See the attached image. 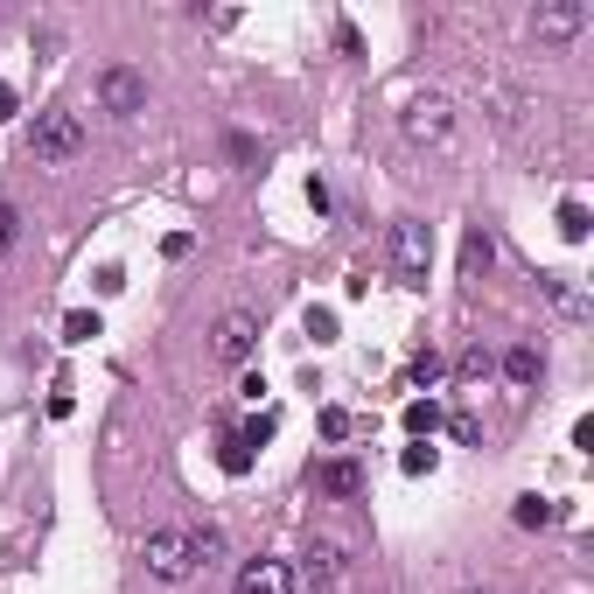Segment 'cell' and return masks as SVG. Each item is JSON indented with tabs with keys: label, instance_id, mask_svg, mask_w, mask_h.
<instances>
[{
	"label": "cell",
	"instance_id": "cell-24",
	"mask_svg": "<svg viewBox=\"0 0 594 594\" xmlns=\"http://www.w3.org/2000/svg\"><path fill=\"white\" fill-rule=\"evenodd\" d=\"M490 371H497V357H490V350H483V343H475V350H469V357H461V378H469V385H483V378H490Z\"/></svg>",
	"mask_w": 594,
	"mask_h": 594
},
{
	"label": "cell",
	"instance_id": "cell-16",
	"mask_svg": "<svg viewBox=\"0 0 594 594\" xmlns=\"http://www.w3.org/2000/svg\"><path fill=\"white\" fill-rule=\"evenodd\" d=\"M559 238H567V245L587 238V203H581V196H567V203H559Z\"/></svg>",
	"mask_w": 594,
	"mask_h": 594
},
{
	"label": "cell",
	"instance_id": "cell-12",
	"mask_svg": "<svg viewBox=\"0 0 594 594\" xmlns=\"http://www.w3.org/2000/svg\"><path fill=\"white\" fill-rule=\"evenodd\" d=\"M546 294H553V308H559V315H567V322H581V315H587V294L573 287L567 273H546Z\"/></svg>",
	"mask_w": 594,
	"mask_h": 594
},
{
	"label": "cell",
	"instance_id": "cell-27",
	"mask_svg": "<svg viewBox=\"0 0 594 594\" xmlns=\"http://www.w3.org/2000/svg\"><path fill=\"white\" fill-rule=\"evenodd\" d=\"M71 412H77V399H71V385L57 378V392H49V420H71Z\"/></svg>",
	"mask_w": 594,
	"mask_h": 594
},
{
	"label": "cell",
	"instance_id": "cell-5",
	"mask_svg": "<svg viewBox=\"0 0 594 594\" xmlns=\"http://www.w3.org/2000/svg\"><path fill=\"white\" fill-rule=\"evenodd\" d=\"M98 112H112V120H134V112H147V77L134 71V63L98 71Z\"/></svg>",
	"mask_w": 594,
	"mask_h": 594
},
{
	"label": "cell",
	"instance_id": "cell-17",
	"mask_svg": "<svg viewBox=\"0 0 594 594\" xmlns=\"http://www.w3.org/2000/svg\"><path fill=\"white\" fill-rule=\"evenodd\" d=\"M189 553H196V567H218V559H224V532H218V524L189 532Z\"/></svg>",
	"mask_w": 594,
	"mask_h": 594
},
{
	"label": "cell",
	"instance_id": "cell-28",
	"mask_svg": "<svg viewBox=\"0 0 594 594\" xmlns=\"http://www.w3.org/2000/svg\"><path fill=\"white\" fill-rule=\"evenodd\" d=\"M448 434L461 441V448H475V441H483V426H475V420H469V412H455V420H448Z\"/></svg>",
	"mask_w": 594,
	"mask_h": 594
},
{
	"label": "cell",
	"instance_id": "cell-19",
	"mask_svg": "<svg viewBox=\"0 0 594 594\" xmlns=\"http://www.w3.org/2000/svg\"><path fill=\"white\" fill-rule=\"evenodd\" d=\"M218 469H224V475H252V448H245L238 434H224V448H218Z\"/></svg>",
	"mask_w": 594,
	"mask_h": 594
},
{
	"label": "cell",
	"instance_id": "cell-13",
	"mask_svg": "<svg viewBox=\"0 0 594 594\" xmlns=\"http://www.w3.org/2000/svg\"><path fill=\"white\" fill-rule=\"evenodd\" d=\"M490 259H497V245H490L483 231H469V238H461V280H483Z\"/></svg>",
	"mask_w": 594,
	"mask_h": 594
},
{
	"label": "cell",
	"instance_id": "cell-7",
	"mask_svg": "<svg viewBox=\"0 0 594 594\" xmlns=\"http://www.w3.org/2000/svg\"><path fill=\"white\" fill-rule=\"evenodd\" d=\"M587 22H594V8H587V0H546V8L532 14L539 42H573V36H581Z\"/></svg>",
	"mask_w": 594,
	"mask_h": 594
},
{
	"label": "cell",
	"instance_id": "cell-18",
	"mask_svg": "<svg viewBox=\"0 0 594 594\" xmlns=\"http://www.w3.org/2000/svg\"><path fill=\"white\" fill-rule=\"evenodd\" d=\"M91 336H106V322H98L91 308H71V315H63V343H91Z\"/></svg>",
	"mask_w": 594,
	"mask_h": 594
},
{
	"label": "cell",
	"instance_id": "cell-15",
	"mask_svg": "<svg viewBox=\"0 0 594 594\" xmlns=\"http://www.w3.org/2000/svg\"><path fill=\"white\" fill-rule=\"evenodd\" d=\"M510 518H518L524 532H539V524H553V518H559V504H553V497H518V510H510Z\"/></svg>",
	"mask_w": 594,
	"mask_h": 594
},
{
	"label": "cell",
	"instance_id": "cell-4",
	"mask_svg": "<svg viewBox=\"0 0 594 594\" xmlns=\"http://www.w3.org/2000/svg\"><path fill=\"white\" fill-rule=\"evenodd\" d=\"M399 126H406V140H420V147H441V140L455 134V106H448L441 91H420V98H406Z\"/></svg>",
	"mask_w": 594,
	"mask_h": 594
},
{
	"label": "cell",
	"instance_id": "cell-1",
	"mask_svg": "<svg viewBox=\"0 0 594 594\" xmlns=\"http://www.w3.org/2000/svg\"><path fill=\"white\" fill-rule=\"evenodd\" d=\"M77 147H85V120L77 112H42L36 134H28V154H36V169H63V161H77Z\"/></svg>",
	"mask_w": 594,
	"mask_h": 594
},
{
	"label": "cell",
	"instance_id": "cell-21",
	"mask_svg": "<svg viewBox=\"0 0 594 594\" xmlns=\"http://www.w3.org/2000/svg\"><path fill=\"white\" fill-rule=\"evenodd\" d=\"M434 461H441L434 441H412V448L399 455V469H406V475H434Z\"/></svg>",
	"mask_w": 594,
	"mask_h": 594
},
{
	"label": "cell",
	"instance_id": "cell-22",
	"mask_svg": "<svg viewBox=\"0 0 594 594\" xmlns=\"http://www.w3.org/2000/svg\"><path fill=\"white\" fill-rule=\"evenodd\" d=\"M441 371H448V364H441V350H420V357H412V371H406V378H412V385L426 392V385H441Z\"/></svg>",
	"mask_w": 594,
	"mask_h": 594
},
{
	"label": "cell",
	"instance_id": "cell-8",
	"mask_svg": "<svg viewBox=\"0 0 594 594\" xmlns=\"http://www.w3.org/2000/svg\"><path fill=\"white\" fill-rule=\"evenodd\" d=\"M231 594H294V567L287 559H245Z\"/></svg>",
	"mask_w": 594,
	"mask_h": 594
},
{
	"label": "cell",
	"instance_id": "cell-26",
	"mask_svg": "<svg viewBox=\"0 0 594 594\" xmlns=\"http://www.w3.org/2000/svg\"><path fill=\"white\" fill-rule=\"evenodd\" d=\"M14 238H22V210H14V203H0V252H8Z\"/></svg>",
	"mask_w": 594,
	"mask_h": 594
},
{
	"label": "cell",
	"instance_id": "cell-23",
	"mask_svg": "<svg viewBox=\"0 0 594 594\" xmlns=\"http://www.w3.org/2000/svg\"><path fill=\"white\" fill-rule=\"evenodd\" d=\"M350 434H357L350 412H343V406H322V441H350Z\"/></svg>",
	"mask_w": 594,
	"mask_h": 594
},
{
	"label": "cell",
	"instance_id": "cell-20",
	"mask_svg": "<svg viewBox=\"0 0 594 594\" xmlns=\"http://www.w3.org/2000/svg\"><path fill=\"white\" fill-rule=\"evenodd\" d=\"M273 434H280V412H252V420L238 426V441H245V448H267Z\"/></svg>",
	"mask_w": 594,
	"mask_h": 594
},
{
	"label": "cell",
	"instance_id": "cell-11",
	"mask_svg": "<svg viewBox=\"0 0 594 594\" xmlns=\"http://www.w3.org/2000/svg\"><path fill=\"white\" fill-rule=\"evenodd\" d=\"M441 426H448V412H441V399H412V406H406V434H412V441H434Z\"/></svg>",
	"mask_w": 594,
	"mask_h": 594
},
{
	"label": "cell",
	"instance_id": "cell-10",
	"mask_svg": "<svg viewBox=\"0 0 594 594\" xmlns=\"http://www.w3.org/2000/svg\"><path fill=\"white\" fill-rule=\"evenodd\" d=\"M343 573H350L343 546H336V539H315V546H308V587H315V594H329V587L343 581Z\"/></svg>",
	"mask_w": 594,
	"mask_h": 594
},
{
	"label": "cell",
	"instance_id": "cell-3",
	"mask_svg": "<svg viewBox=\"0 0 594 594\" xmlns=\"http://www.w3.org/2000/svg\"><path fill=\"white\" fill-rule=\"evenodd\" d=\"M392 267H399L406 287H426V273H434V231L426 224H392Z\"/></svg>",
	"mask_w": 594,
	"mask_h": 594
},
{
	"label": "cell",
	"instance_id": "cell-2",
	"mask_svg": "<svg viewBox=\"0 0 594 594\" xmlns=\"http://www.w3.org/2000/svg\"><path fill=\"white\" fill-rule=\"evenodd\" d=\"M140 559H147V573H154V581H169V587L196 573V553H189V532H183V524H161V532H147Z\"/></svg>",
	"mask_w": 594,
	"mask_h": 594
},
{
	"label": "cell",
	"instance_id": "cell-25",
	"mask_svg": "<svg viewBox=\"0 0 594 594\" xmlns=\"http://www.w3.org/2000/svg\"><path fill=\"white\" fill-rule=\"evenodd\" d=\"M308 336H315V343L336 336V308H308Z\"/></svg>",
	"mask_w": 594,
	"mask_h": 594
},
{
	"label": "cell",
	"instance_id": "cell-9",
	"mask_svg": "<svg viewBox=\"0 0 594 594\" xmlns=\"http://www.w3.org/2000/svg\"><path fill=\"white\" fill-rule=\"evenodd\" d=\"M315 490H322V497H336V504L364 497V461H350V455L322 461V469H315Z\"/></svg>",
	"mask_w": 594,
	"mask_h": 594
},
{
	"label": "cell",
	"instance_id": "cell-6",
	"mask_svg": "<svg viewBox=\"0 0 594 594\" xmlns=\"http://www.w3.org/2000/svg\"><path fill=\"white\" fill-rule=\"evenodd\" d=\"M252 350H259V315H252V308L218 315V329H210V357H218V364H245Z\"/></svg>",
	"mask_w": 594,
	"mask_h": 594
},
{
	"label": "cell",
	"instance_id": "cell-29",
	"mask_svg": "<svg viewBox=\"0 0 594 594\" xmlns=\"http://www.w3.org/2000/svg\"><path fill=\"white\" fill-rule=\"evenodd\" d=\"M8 120H14V85L0 77V126H8Z\"/></svg>",
	"mask_w": 594,
	"mask_h": 594
},
{
	"label": "cell",
	"instance_id": "cell-14",
	"mask_svg": "<svg viewBox=\"0 0 594 594\" xmlns=\"http://www.w3.org/2000/svg\"><path fill=\"white\" fill-rule=\"evenodd\" d=\"M539 371H546V357H539L532 343H518V350L504 357V378H510V385H539Z\"/></svg>",
	"mask_w": 594,
	"mask_h": 594
}]
</instances>
